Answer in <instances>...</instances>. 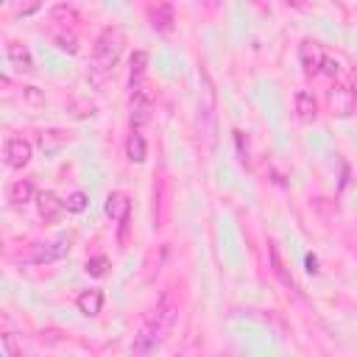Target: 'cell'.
I'll return each mask as SVG.
<instances>
[{
	"label": "cell",
	"mask_w": 357,
	"mask_h": 357,
	"mask_svg": "<svg viewBox=\"0 0 357 357\" xmlns=\"http://www.w3.org/2000/svg\"><path fill=\"white\" fill-rule=\"evenodd\" d=\"M70 248V240L61 237L56 243H31L28 251H20L17 254V262H25V265H45V262H56L67 254Z\"/></svg>",
	"instance_id": "cell-3"
},
{
	"label": "cell",
	"mask_w": 357,
	"mask_h": 357,
	"mask_svg": "<svg viewBox=\"0 0 357 357\" xmlns=\"http://www.w3.org/2000/svg\"><path fill=\"white\" fill-rule=\"evenodd\" d=\"M151 20H153L151 25H153L159 33H167V31L173 28V11H170L167 6H159V8L151 14Z\"/></svg>",
	"instance_id": "cell-18"
},
{
	"label": "cell",
	"mask_w": 357,
	"mask_h": 357,
	"mask_svg": "<svg viewBox=\"0 0 357 357\" xmlns=\"http://www.w3.org/2000/svg\"><path fill=\"white\" fill-rule=\"evenodd\" d=\"M271 265H273V273L287 284V287H293V279L284 273V265H282V259H279V251H276V245L271 248Z\"/></svg>",
	"instance_id": "cell-21"
},
{
	"label": "cell",
	"mask_w": 357,
	"mask_h": 357,
	"mask_svg": "<svg viewBox=\"0 0 357 357\" xmlns=\"http://www.w3.org/2000/svg\"><path fill=\"white\" fill-rule=\"evenodd\" d=\"M8 198H11V204H17V206L28 204V201L33 198V184H31L28 178L14 181V184H11V190H8Z\"/></svg>",
	"instance_id": "cell-16"
},
{
	"label": "cell",
	"mask_w": 357,
	"mask_h": 357,
	"mask_svg": "<svg viewBox=\"0 0 357 357\" xmlns=\"http://www.w3.org/2000/svg\"><path fill=\"white\" fill-rule=\"evenodd\" d=\"M251 3H254L257 8H265V6H268V0H251Z\"/></svg>",
	"instance_id": "cell-31"
},
{
	"label": "cell",
	"mask_w": 357,
	"mask_h": 357,
	"mask_svg": "<svg viewBox=\"0 0 357 357\" xmlns=\"http://www.w3.org/2000/svg\"><path fill=\"white\" fill-rule=\"evenodd\" d=\"M31 156H33V148H31V142L28 139H22V137H11L8 142H6V165L8 167H25L28 162H31Z\"/></svg>",
	"instance_id": "cell-6"
},
{
	"label": "cell",
	"mask_w": 357,
	"mask_h": 357,
	"mask_svg": "<svg viewBox=\"0 0 357 357\" xmlns=\"http://www.w3.org/2000/svg\"><path fill=\"white\" fill-rule=\"evenodd\" d=\"M131 84H137L139 78H142V73H145V67H148V53L145 50H134V56H131Z\"/></svg>",
	"instance_id": "cell-19"
},
{
	"label": "cell",
	"mask_w": 357,
	"mask_h": 357,
	"mask_svg": "<svg viewBox=\"0 0 357 357\" xmlns=\"http://www.w3.org/2000/svg\"><path fill=\"white\" fill-rule=\"evenodd\" d=\"M53 45H56L59 50L70 53V56H75V53H78V39H75L73 28H61V31H56V33H53Z\"/></svg>",
	"instance_id": "cell-17"
},
{
	"label": "cell",
	"mask_w": 357,
	"mask_h": 357,
	"mask_svg": "<svg viewBox=\"0 0 357 357\" xmlns=\"http://www.w3.org/2000/svg\"><path fill=\"white\" fill-rule=\"evenodd\" d=\"M176 318H178V304H176L170 296H165V298L156 304L151 321H148V324L139 329V335L134 337L131 351H134V354H151V351H156V349L165 343V337L170 335Z\"/></svg>",
	"instance_id": "cell-1"
},
{
	"label": "cell",
	"mask_w": 357,
	"mask_h": 357,
	"mask_svg": "<svg viewBox=\"0 0 357 357\" xmlns=\"http://www.w3.org/2000/svg\"><path fill=\"white\" fill-rule=\"evenodd\" d=\"M296 117H298L301 123H312V120L318 117V106H315L312 92L301 89V92L296 95Z\"/></svg>",
	"instance_id": "cell-13"
},
{
	"label": "cell",
	"mask_w": 357,
	"mask_h": 357,
	"mask_svg": "<svg viewBox=\"0 0 357 357\" xmlns=\"http://www.w3.org/2000/svg\"><path fill=\"white\" fill-rule=\"evenodd\" d=\"M123 45H126V36L120 28H103L98 33L92 47V61H89V75L95 84H103V78L112 73V67L123 53Z\"/></svg>",
	"instance_id": "cell-2"
},
{
	"label": "cell",
	"mask_w": 357,
	"mask_h": 357,
	"mask_svg": "<svg viewBox=\"0 0 357 357\" xmlns=\"http://www.w3.org/2000/svg\"><path fill=\"white\" fill-rule=\"evenodd\" d=\"M39 8V0H17L14 3V11L17 14H33Z\"/></svg>",
	"instance_id": "cell-25"
},
{
	"label": "cell",
	"mask_w": 357,
	"mask_h": 357,
	"mask_svg": "<svg viewBox=\"0 0 357 357\" xmlns=\"http://www.w3.org/2000/svg\"><path fill=\"white\" fill-rule=\"evenodd\" d=\"M64 206H67V212H84V209H86V195H84V192H73V195L64 201Z\"/></svg>",
	"instance_id": "cell-24"
},
{
	"label": "cell",
	"mask_w": 357,
	"mask_h": 357,
	"mask_svg": "<svg viewBox=\"0 0 357 357\" xmlns=\"http://www.w3.org/2000/svg\"><path fill=\"white\" fill-rule=\"evenodd\" d=\"M106 268H109V259H106V257H92V259H86V273H89V276H103Z\"/></svg>",
	"instance_id": "cell-22"
},
{
	"label": "cell",
	"mask_w": 357,
	"mask_h": 357,
	"mask_svg": "<svg viewBox=\"0 0 357 357\" xmlns=\"http://www.w3.org/2000/svg\"><path fill=\"white\" fill-rule=\"evenodd\" d=\"M148 112H151V98L142 86H131V123L134 126H142L148 120Z\"/></svg>",
	"instance_id": "cell-9"
},
{
	"label": "cell",
	"mask_w": 357,
	"mask_h": 357,
	"mask_svg": "<svg viewBox=\"0 0 357 357\" xmlns=\"http://www.w3.org/2000/svg\"><path fill=\"white\" fill-rule=\"evenodd\" d=\"M321 70H324L326 75H335V73H337V61H335V59H324V67H321Z\"/></svg>",
	"instance_id": "cell-27"
},
{
	"label": "cell",
	"mask_w": 357,
	"mask_h": 357,
	"mask_svg": "<svg viewBox=\"0 0 357 357\" xmlns=\"http://www.w3.org/2000/svg\"><path fill=\"white\" fill-rule=\"evenodd\" d=\"M103 209H106V215H109L114 223H126V220H128V212H131V198H128V192H123V190L109 192Z\"/></svg>",
	"instance_id": "cell-7"
},
{
	"label": "cell",
	"mask_w": 357,
	"mask_h": 357,
	"mask_svg": "<svg viewBox=\"0 0 357 357\" xmlns=\"http://www.w3.org/2000/svg\"><path fill=\"white\" fill-rule=\"evenodd\" d=\"M324 59H326V56H324V47H321L315 39H304V42L298 45V61H301V67H304L307 75L321 73Z\"/></svg>",
	"instance_id": "cell-5"
},
{
	"label": "cell",
	"mask_w": 357,
	"mask_h": 357,
	"mask_svg": "<svg viewBox=\"0 0 357 357\" xmlns=\"http://www.w3.org/2000/svg\"><path fill=\"white\" fill-rule=\"evenodd\" d=\"M351 92H354V98H357V73H351Z\"/></svg>",
	"instance_id": "cell-29"
},
{
	"label": "cell",
	"mask_w": 357,
	"mask_h": 357,
	"mask_svg": "<svg viewBox=\"0 0 357 357\" xmlns=\"http://www.w3.org/2000/svg\"><path fill=\"white\" fill-rule=\"evenodd\" d=\"M36 209H39V218L45 223H56L67 206H64V201H59L56 192H39L36 195Z\"/></svg>",
	"instance_id": "cell-8"
},
{
	"label": "cell",
	"mask_w": 357,
	"mask_h": 357,
	"mask_svg": "<svg viewBox=\"0 0 357 357\" xmlns=\"http://www.w3.org/2000/svg\"><path fill=\"white\" fill-rule=\"evenodd\" d=\"M126 156L131 162H137V165H142L148 159V145H145V139H142L139 131H131L128 134V139H126Z\"/></svg>",
	"instance_id": "cell-14"
},
{
	"label": "cell",
	"mask_w": 357,
	"mask_h": 357,
	"mask_svg": "<svg viewBox=\"0 0 357 357\" xmlns=\"http://www.w3.org/2000/svg\"><path fill=\"white\" fill-rule=\"evenodd\" d=\"M307 271H310V273H315V271H318V259H315L312 254L307 257Z\"/></svg>",
	"instance_id": "cell-28"
},
{
	"label": "cell",
	"mask_w": 357,
	"mask_h": 357,
	"mask_svg": "<svg viewBox=\"0 0 357 357\" xmlns=\"http://www.w3.org/2000/svg\"><path fill=\"white\" fill-rule=\"evenodd\" d=\"M50 22L59 25V28H73L78 22V11L73 6H67V3H59V6L50 8Z\"/></svg>",
	"instance_id": "cell-15"
},
{
	"label": "cell",
	"mask_w": 357,
	"mask_h": 357,
	"mask_svg": "<svg viewBox=\"0 0 357 357\" xmlns=\"http://www.w3.org/2000/svg\"><path fill=\"white\" fill-rule=\"evenodd\" d=\"M3 351H6V357H14V354H17V349H14V340H11V335H8V332L3 335Z\"/></svg>",
	"instance_id": "cell-26"
},
{
	"label": "cell",
	"mask_w": 357,
	"mask_h": 357,
	"mask_svg": "<svg viewBox=\"0 0 357 357\" xmlns=\"http://www.w3.org/2000/svg\"><path fill=\"white\" fill-rule=\"evenodd\" d=\"M70 112H73V117H92L95 114V103L92 100H73Z\"/></svg>",
	"instance_id": "cell-20"
},
{
	"label": "cell",
	"mask_w": 357,
	"mask_h": 357,
	"mask_svg": "<svg viewBox=\"0 0 357 357\" xmlns=\"http://www.w3.org/2000/svg\"><path fill=\"white\" fill-rule=\"evenodd\" d=\"M6 56H8V61H11L20 73H33L31 50H28L22 42H8V45H6Z\"/></svg>",
	"instance_id": "cell-10"
},
{
	"label": "cell",
	"mask_w": 357,
	"mask_h": 357,
	"mask_svg": "<svg viewBox=\"0 0 357 357\" xmlns=\"http://www.w3.org/2000/svg\"><path fill=\"white\" fill-rule=\"evenodd\" d=\"M206 6H209V8H215V6H220V0H206Z\"/></svg>",
	"instance_id": "cell-32"
},
{
	"label": "cell",
	"mask_w": 357,
	"mask_h": 357,
	"mask_svg": "<svg viewBox=\"0 0 357 357\" xmlns=\"http://www.w3.org/2000/svg\"><path fill=\"white\" fill-rule=\"evenodd\" d=\"M75 307H78V312L81 315H86V318H95L100 310H103V293L100 290H84L78 298H75Z\"/></svg>",
	"instance_id": "cell-12"
},
{
	"label": "cell",
	"mask_w": 357,
	"mask_h": 357,
	"mask_svg": "<svg viewBox=\"0 0 357 357\" xmlns=\"http://www.w3.org/2000/svg\"><path fill=\"white\" fill-rule=\"evenodd\" d=\"M70 139H73L70 131H64V128H47V131L39 134V148L45 153H59Z\"/></svg>",
	"instance_id": "cell-11"
},
{
	"label": "cell",
	"mask_w": 357,
	"mask_h": 357,
	"mask_svg": "<svg viewBox=\"0 0 357 357\" xmlns=\"http://www.w3.org/2000/svg\"><path fill=\"white\" fill-rule=\"evenodd\" d=\"M22 98H25V103L33 106V109H39V106L45 103V95H42L36 86H25V89H22Z\"/></svg>",
	"instance_id": "cell-23"
},
{
	"label": "cell",
	"mask_w": 357,
	"mask_h": 357,
	"mask_svg": "<svg viewBox=\"0 0 357 357\" xmlns=\"http://www.w3.org/2000/svg\"><path fill=\"white\" fill-rule=\"evenodd\" d=\"M354 103H357V98H354L351 86L335 84L329 89V109H332L335 117H351L354 114Z\"/></svg>",
	"instance_id": "cell-4"
},
{
	"label": "cell",
	"mask_w": 357,
	"mask_h": 357,
	"mask_svg": "<svg viewBox=\"0 0 357 357\" xmlns=\"http://www.w3.org/2000/svg\"><path fill=\"white\" fill-rule=\"evenodd\" d=\"M287 6H293V8H301V6H304V0H287Z\"/></svg>",
	"instance_id": "cell-30"
}]
</instances>
